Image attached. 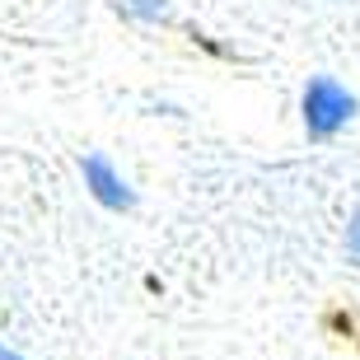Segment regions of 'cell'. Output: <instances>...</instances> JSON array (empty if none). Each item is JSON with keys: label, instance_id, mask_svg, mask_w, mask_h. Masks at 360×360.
<instances>
[{"label": "cell", "instance_id": "6da1fadb", "mask_svg": "<svg viewBox=\"0 0 360 360\" xmlns=\"http://www.w3.org/2000/svg\"><path fill=\"white\" fill-rule=\"evenodd\" d=\"M300 108H304L309 136H319V141L337 136L351 117H356V98H351L333 75H314V80L304 84V103H300Z\"/></svg>", "mask_w": 360, "mask_h": 360}, {"label": "cell", "instance_id": "7a4b0ae2", "mask_svg": "<svg viewBox=\"0 0 360 360\" xmlns=\"http://www.w3.org/2000/svg\"><path fill=\"white\" fill-rule=\"evenodd\" d=\"M80 174H84V187H89L94 197L103 201L108 211H127V206L136 201V192H131L127 183H122L117 169H112V164H108L103 155H89V160L80 164Z\"/></svg>", "mask_w": 360, "mask_h": 360}, {"label": "cell", "instance_id": "3957f363", "mask_svg": "<svg viewBox=\"0 0 360 360\" xmlns=\"http://www.w3.org/2000/svg\"><path fill=\"white\" fill-rule=\"evenodd\" d=\"M122 10L136 14V19H164V5H160V0H122Z\"/></svg>", "mask_w": 360, "mask_h": 360}, {"label": "cell", "instance_id": "277c9868", "mask_svg": "<svg viewBox=\"0 0 360 360\" xmlns=\"http://www.w3.org/2000/svg\"><path fill=\"white\" fill-rule=\"evenodd\" d=\"M347 253H351V262H360V211L351 215V229H347Z\"/></svg>", "mask_w": 360, "mask_h": 360}, {"label": "cell", "instance_id": "5b68a950", "mask_svg": "<svg viewBox=\"0 0 360 360\" xmlns=\"http://www.w3.org/2000/svg\"><path fill=\"white\" fill-rule=\"evenodd\" d=\"M0 360H24V356H14L10 347H0Z\"/></svg>", "mask_w": 360, "mask_h": 360}]
</instances>
